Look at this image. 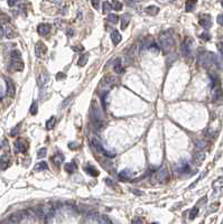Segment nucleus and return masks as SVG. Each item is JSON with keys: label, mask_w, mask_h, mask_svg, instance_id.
Instances as JSON below:
<instances>
[{"label": "nucleus", "mask_w": 223, "mask_h": 224, "mask_svg": "<svg viewBox=\"0 0 223 224\" xmlns=\"http://www.w3.org/2000/svg\"><path fill=\"white\" fill-rule=\"evenodd\" d=\"M48 169V165H47L46 161H40L37 165L34 167V170L35 172H43V170H47Z\"/></svg>", "instance_id": "obj_30"}, {"label": "nucleus", "mask_w": 223, "mask_h": 224, "mask_svg": "<svg viewBox=\"0 0 223 224\" xmlns=\"http://www.w3.org/2000/svg\"><path fill=\"white\" fill-rule=\"evenodd\" d=\"M113 71L118 74H121L123 73V67H122V64H121V59L120 58H117L114 61V64H113Z\"/></svg>", "instance_id": "obj_23"}, {"label": "nucleus", "mask_w": 223, "mask_h": 224, "mask_svg": "<svg viewBox=\"0 0 223 224\" xmlns=\"http://www.w3.org/2000/svg\"><path fill=\"white\" fill-rule=\"evenodd\" d=\"M200 25L202 26V27L205 29V30H208V29H210L212 26V19H211V16L210 15H208V14H204V15H201L200 17Z\"/></svg>", "instance_id": "obj_9"}, {"label": "nucleus", "mask_w": 223, "mask_h": 224, "mask_svg": "<svg viewBox=\"0 0 223 224\" xmlns=\"http://www.w3.org/2000/svg\"><path fill=\"white\" fill-rule=\"evenodd\" d=\"M92 146H93V148L97 150L98 153H102V151L104 150V147L102 146V144L99 141V139H97V138H93V139H92Z\"/></svg>", "instance_id": "obj_24"}, {"label": "nucleus", "mask_w": 223, "mask_h": 224, "mask_svg": "<svg viewBox=\"0 0 223 224\" xmlns=\"http://www.w3.org/2000/svg\"><path fill=\"white\" fill-rule=\"evenodd\" d=\"M221 5H222V7H223V0H222V1H221Z\"/></svg>", "instance_id": "obj_60"}, {"label": "nucleus", "mask_w": 223, "mask_h": 224, "mask_svg": "<svg viewBox=\"0 0 223 224\" xmlns=\"http://www.w3.org/2000/svg\"><path fill=\"white\" fill-rule=\"evenodd\" d=\"M213 63L215 64L218 68L223 71V56L220 54H213Z\"/></svg>", "instance_id": "obj_16"}, {"label": "nucleus", "mask_w": 223, "mask_h": 224, "mask_svg": "<svg viewBox=\"0 0 223 224\" xmlns=\"http://www.w3.org/2000/svg\"><path fill=\"white\" fill-rule=\"evenodd\" d=\"M9 20H10V18H9L6 14H1V15H0V25L7 24V23H9Z\"/></svg>", "instance_id": "obj_40"}, {"label": "nucleus", "mask_w": 223, "mask_h": 224, "mask_svg": "<svg viewBox=\"0 0 223 224\" xmlns=\"http://www.w3.org/2000/svg\"><path fill=\"white\" fill-rule=\"evenodd\" d=\"M49 83V74L47 71H43L38 76V85L40 87H45Z\"/></svg>", "instance_id": "obj_11"}, {"label": "nucleus", "mask_w": 223, "mask_h": 224, "mask_svg": "<svg viewBox=\"0 0 223 224\" xmlns=\"http://www.w3.org/2000/svg\"><path fill=\"white\" fill-rule=\"evenodd\" d=\"M190 169H191L190 164L187 162V160H184V159L180 160L176 165V173L178 174V175H183V174L188 173Z\"/></svg>", "instance_id": "obj_8"}, {"label": "nucleus", "mask_w": 223, "mask_h": 224, "mask_svg": "<svg viewBox=\"0 0 223 224\" xmlns=\"http://www.w3.org/2000/svg\"><path fill=\"white\" fill-rule=\"evenodd\" d=\"M121 39H122V36L120 35V33L118 32V30H113V32L111 33V40H112L113 45H118V44L121 42Z\"/></svg>", "instance_id": "obj_21"}, {"label": "nucleus", "mask_w": 223, "mask_h": 224, "mask_svg": "<svg viewBox=\"0 0 223 224\" xmlns=\"http://www.w3.org/2000/svg\"><path fill=\"white\" fill-rule=\"evenodd\" d=\"M46 153H47L46 148H42V149L38 150V153H37V157H38V158L45 157V156H46Z\"/></svg>", "instance_id": "obj_43"}, {"label": "nucleus", "mask_w": 223, "mask_h": 224, "mask_svg": "<svg viewBox=\"0 0 223 224\" xmlns=\"http://www.w3.org/2000/svg\"><path fill=\"white\" fill-rule=\"evenodd\" d=\"M88 217L90 219L91 222H98L99 213L97 212V211H91V212H89V214H88Z\"/></svg>", "instance_id": "obj_33"}, {"label": "nucleus", "mask_w": 223, "mask_h": 224, "mask_svg": "<svg viewBox=\"0 0 223 224\" xmlns=\"http://www.w3.org/2000/svg\"><path fill=\"white\" fill-rule=\"evenodd\" d=\"M52 161L55 166H59L62 165V162H64V156H63L62 153H56L52 157Z\"/></svg>", "instance_id": "obj_17"}, {"label": "nucleus", "mask_w": 223, "mask_h": 224, "mask_svg": "<svg viewBox=\"0 0 223 224\" xmlns=\"http://www.w3.org/2000/svg\"><path fill=\"white\" fill-rule=\"evenodd\" d=\"M205 159V153H202L201 150H199L197 153L194 155V157H193V161H194V164L195 165H201L202 162H203V160Z\"/></svg>", "instance_id": "obj_15"}, {"label": "nucleus", "mask_w": 223, "mask_h": 224, "mask_svg": "<svg viewBox=\"0 0 223 224\" xmlns=\"http://www.w3.org/2000/svg\"><path fill=\"white\" fill-rule=\"evenodd\" d=\"M168 169H167L166 166H161V168L158 169V172H157V181H161V183H165V181H168Z\"/></svg>", "instance_id": "obj_7"}, {"label": "nucleus", "mask_w": 223, "mask_h": 224, "mask_svg": "<svg viewBox=\"0 0 223 224\" xmlns=\"http://www.w3.org/2000/svg\"><path fill=\"white\" fill-rule=\"evenodd\" d=\"M91 2H92L93 8L99 9V6H100V0H91Z\"/></svg>", "instance_id": "obj_48"}, {"label": "nucleus", "mask_w": 223, "mask_h": 224, "mask_svg": "<svg viewBox=\"0 0 223 224\" xmlns=\"http://www.w3.org/2000/svg\"><path fill=\"white\" fill-rule=\"evenodd\" d=\"M213 63V53L210 52H204L199 56V64L201 66H203L204 68H209L211 66V64Z\"/></svg>", "instance_id": "obj_4"}, {"label": "nucleus", "mask_w": 223, "mask_h": 224, "mask_svg": "<svg viewBox=\"0 0 223 224\" xmlns=\"http://www.w3.org/2000/svg\"><path fill=\"white\" fill-rule=\"evenodd\" d=\"M55 26L57 28H64V23H63L62 19H55Z\"/></svg>", "instance_id": "obj_45"}, {"label": "nucleus", "mask_w": 223, "mask_h": 224, "mask_svg": "<svg viewBox=\"0 0 223 224\" xmlns=\"http://www.w3.org/2000/svg\"><path fill=\"white\" fill-rule=\"evenodd\" d=\"M65 172L66 173H68V174H73V173H75L76 172V169H78V166H76V164L75 162H67L66 165H65Z\"/></svg>", "instance_id": "obj_26"}, {"label": "nucleus", "mask_w": 223, "mask_h": 224, "mask_svg": "<svg viewBox=\"0 0 223 224\" xmlns=\"http://www.w3.org/2000/svg\"><path fill=\"white\" fill-rule=\"evenodd\" d=\"M78 147V144H76V142H70V144H68V148L72 150L76 149Z\"/></svg>", "instance_id": "obj_50"}, {"label": "nucleus", "mask_w": 223, "mask_h": 224, "mask_svg": "<svg viewBox=\"0 0 223 224\" xmlns=\"http://www.w3.org/2000/svg\"><path fill=\"white\" fill-rule=\"evenodd\" d=\"M199 206H194V207L191 210V212H190V220H194L196 216H197V214H199Z\"/></svg>", "instance_id": "obj_37"}, {"label": "nucleus", "mask_w": 223, "mask_h": 224, "mask_svg": "<svg viewBox=\"0 0 223 224\" xmlns=\"http://www.w3.org/2000/svg\"><path fill=\"white\" fill-rule=\"evenodd\" d=\"M216 21H218V24H219V25L223 26V15H219V16H218V19H216Z\"/></svg>", "instance_id": "obj_52"}, {"label": "nucleus", "mask_w": 223, "mask_h": 224, "mask_svg": "<svg viewBox=\"0 0 223 224\" xmlns=\"http://www.w3.org/2000/svg\"><path fill=\"white\" fill-rule=\"evenodd\" d=\"M65 77H66V75L64 74L63 72H59V73L56 74V80H64Z\"/></svg>", "instance_id": "obj_49"}, {"label": "nucleus", "mask_w": 223, "mask_h": 224, "mask_svg": "<svg viewBox=\"0 0 223 224\" xmlns=\"http://www.w3.org/2000/svg\"><path fill=\"white\" fill-rule=\"evenodd\" d=\"M132 192L135 193L136 195H142V194H144L142 192H139V191H136V189H132Z\"/></svg>", "instance_id": "obj_57"}, {"label": "nucleus", "mask_w": 223, "mask_h": 224, "mask_svg": "<svg viewBox=\"0 0 223 224\" xmlns=\"http://www.w3.org/2000/svg\"><path fill=\"white\" fill-rule=\"evenodd\" d=\"M98 222L101 224H112V221L109 219V216L107 215H99Z\"/></svg>", "instance_id": "obj_31"}, {"label": "nucleus", "mask_w": 223, "mask_h": 224, "mask_svg": "<svg viewBox=\"0 0 223 224\" xmlns=\"http://www.w3.org/2000/svg\"><path fill=\"white\" fill-rule=\"evenodd\" d=\"M148 51L149 52H153V53H159V47L157 46L156 45V43L154 42L150 46H149V48H148Z\"/></svg>", "instance_id": "obj_42"}, {"label": "nucleus", "mask_w": 223, "mask_h": 224, "mask_svg": "<svg viewBox=\"0 0 223 224\" xmlns=\"http://www.w3.org/2000/svg\"><path fill=\"white\" fill-rule=\"evenodd\" d=\"M18 130H19V126L15 127V128H14V129L10 131V136H11V137H15V136H17V134H18Z\"/></svg>", "instance_id": "obj_46"}, {"label": "nucleus", "mask_w": 223, "mask_h": 224, "mask_svg": "<svg viewBox=\"0 0 223 224\" xmlns=\"http://www.w3.org/2000/svg\"><path fill=\"white\" fill-rule=\"evenodd\" d=\"M110 10H112V5L110 4L109 1H104L103 5H102V11H103V14H107Z\"/></svg>", "instance_id": "obj_35"}, {"label": "nucleus", "mask_w": 223, "mask_h": 224, "mask_svg": "<svg viewBox=\"0 0 223 224\" xmlns=\"http://www.w3.org/2000/svg\"><path fill=\"white\" fill-rule=\"evenodd\" d=\"M111 5H112V8H113L114 10H117V11H120L122 9V4L120 1H118V0H113Z\"/></svg>", "instance_id": "obj_38"}, {"label": "nucleus", "mask_w": 223, "mask_h": 224, "mask_svg": "<svg viewBox=\"0 0 223 224\" xmlns=\"http://www.w3.org/2000/svg\"><path fill=\"white\" fill-rule=\"evenodd\" d=\"M193 45H194V42H193L192 38L187 37L186 39L183 42L182 44V54L184 56H191L192 55V52H193Z\"/></svg>", "instance_id": "obj_5"}, {"label": "nucleus", "mask_w": 223, "mask_h": 224, "mask_svg": "<svg viewBox=\"0 0 223 224\" xmlns=\"http://www.w3.org/2000/svg\"><path fill=\"white\" fill-rule=\"evenodd\" d=\"M117 81L118 80L116 77H113V76H107V77H104L101 81V83H100V85L98 87V94L100 96L107 95L110 92V90L117 84Z\"/></svg>", "instance_id": "obj_1"}, {"label": "nucleus", "mask_w": 223, "mask_h": 224, "mask_svg": "<svg viewBox=\"0 0 223 224\" xmlns=\"http://www.w3.org/2000/svg\"><path fill=\"white\" fill-rule=\"evenodd\" d=\"M131 176H132V172L130 169H125V170L120 172V174H119V177L121 179H123V181H129Z\"/></svg>", "instance_id": "obj_25"}, {"label": "nucleus", "mask_w": 223, "mask_h": 224, "mask_svg": "<svg viewBox=\"0 0 223 224\" xmlns=\"http://www.w3.org/2000/svg\"><path fill=\"white\" fill-rule=\"evenodd\" d=\"M47 52L46 45L43 42H38L35 46V54L37 57H44Z\"/></svg>", "instance_id": "obj_10"}, {"label": "nucleus", "mask_w": 223, "mask_h": 224, "mask_svg": "<svg viewBox=\"0 0 223 224\" xmlns=\"http://www.w3.org/2000/svg\"><path fill=\"white\" fill-rule=\"evenodd\" d=\"M104 181H106L107 185H109V186H111V187L116 186V183H114L112 179H110V178H106V179H104Z\"/></svg>", "instance_id": "obj_47"}, {"label": "nucleus", "mask_w": 223, "mask_h": 224, "mask_svg": "<svg viewBox=\"0 0 223 224\" xmlns=\"http://www.w3.org/2000/svg\"><path fill=\"white\" fill-rule=\"evenodd\" d=\"M17 2H18V0H8V5L10 7H14L15 5H17Z\"/></svg>", "instance_id": "obj_54"}, {"label": "nucleus", "mask_w": 223, "mask_h": 224, "mask_svg": "<svg viewBox=\"0 0 223 224\" xmlns=\"http://www.w3.org/2000/svg\"><path fill=\"white\" fill-rule=\"evenodd\" d=\"M37 111H38V104H37L36 101H34L30 106V113L33 114V115H36V114H37Z\"/></svg>", "instance_id": "obj_41"}, {"label": "nucleus", "mask_w": 223, "mask_h": 224, "mask_svg": "<svg viewBox=\"0 0 223 224\" xmlns=\"http://www.w3.org/2000/svg\"><path fill=\"white\" fill-rule=\"evenodd\" d=\"M11 61H10V67L11 70L14 71H17V72H20L24 70V62L21 59V53L19 51H15L11 52Z\"/></svg>", "instance_id": "obj_3"}, {"label": "nucleus", "mask_w": 223, "mask_h": 224, "mask_svg": "<svg viewBox=\"0 0 223 224\" xmlns=\"http://www.w3.org/2000/svg\"><path fill=\"white\" fill-rule=\"evenodd\" d=\"M132 222L133 223H142V221L141 220H133Z\"/></svg>", "instance_id": "obj_58"}, {"label": "nucleus", "mask_w": 223, "mask_h": 224, "mask_svg": "<svg viewBox=\"0 0 223 224\" xmlns=\"http://www.w3.org/2000/svg\"><path fill=\"white\" fill-rule=\"evenodd\" d=\"M84 170H85L86 174H89L90 176H93V177L99 176V174H100V172H99L98 169L95 168L94 166H92V165L85 166V167H84Z\"/></svg>", "instance_id": "obj_18"}, {"label": "nucleus", "mask_w": 223, "mask_h": 224, "mask_svg": "<svg viewBox=\"0 0 223 224\" xmlns=\"http://www.w3.org/2000/svg\"><path fill=\"white\" fill-rule=\"evenodd\" d=\"M88 59H89V54H82V55L80 56V58H78V64L80 66H84L86 64V62H88Z\"/></svg>", "instance_id": "obj_32"}, {"label": "nucleus", "mask_w": 223, "mask_h": 224, "mask_svg": "<svg viewBox=\"0 0 223 224\" xmlns=\"http://www.w3.org/2000/svg\"><path fill=\"white\" fill-rule=\"evenodd\" d=\"M55 123H56V118H55L54 115L53 117H51V119H48L46 122V129L47 130H51L54 128Z\"/></svg>", "instance_id": "obj_34"}, {"label": "nucleus", "mask_w": 223, "mask_h": 224, "mask_svg": "<svg viewBox=\"0 0 223 224\" xmlns=\"http://www.w3.org/2000/svg\"><path fill=\"white\" fill-rule=\"evenodd\" d=\"M200 37H201V39H203V40H210L211 39V35L209 34V33H203V34H201L200 35Z\"/></svg>", "instance_id": "obj_44"}, {"label": "nucleus", "mask_w": 223, "mask_h": 224, "mask_svg": "<svg viewBox=\"0 0 223 224\" xmlns=\"http://www.w3.org/2000/svg\"><path fill=\"white\" fill-rule=\"evenodd\" d=\"M4 34H5V36L7 37L8 39L15 38V36H16L15 30H14V29H12V27H10V26H6V27L4 28Z\"/></svg>", "instance_id": "obj_22"}, {"label": "nucleus", "mask_w": 223, "mask_h": 224, "mask_svg": "<svg viewBox=\"0 0 223 224\" xmlns=\"http://www.w3.org/2000/svg\"><path fill=\"white\" fill-rule=\"evenodd\" d=\"M66 34H67V36H68V37H72V36L74 35V29H73V28H68V29H67V32H66Z\"/></svg>", "instance_id": "obj_53"}, {"label": "nucleus", "mask_w": 223, "mask_h": 224, "mask_svg": "<svg viewBox=\"0 0 223 224\" xmlns=\"http://www.w3.org/2000/svg\"><path fill=\"white\" fill-rule=\"evenodd\" d=\"M72 49H73V51H75V52H82L83 49H84V47H83V46H81V45H78V47H76V46H72Z\"/></svg>", "instance_id": "obj_51"}, {"label": "nucleus", "mask_w": 223, "mask_h": 224, "mask_svg": "<svg viewBox=\"0 0 223 224\" xmlns=\"http://www.w3.org/2000/svg\"><path fill=\"white\" fill-rule=\"evenodd\" d=\"M218 48H219V51L221 52V55L223 56V44L222 43L218 44Z\"/></svg>", "instance_id": "obj_55"}, {"label": "nucleus", "mask_w": 223, "mask_h": 224, "mask_svg": "<svg viewBox=\"0 0 223 224\" xmlns=\"http://www.w3.org/2000/svg\"><path fill=\"white\" fill-rule=\"evenodd\" d=\"M196 2L197 0H186V4H185V10L186 11H192L194 10L196 6Z\"/></svg>", "instance_id": "obj_28"}, {"label": "nucleus", "mask_w": 223, "mask_h": 224, "mask_svg": "<svg viewBox=\"0 0 223 224\" xmlns=\"http://www.w3.org/2000/svg\"><path fill=\"white\" fill-rule=\"evenodd\" d=\"M6 83H7V95L8 96H14L15 95V84L9 77H6Z\"/></svg>", "instance_id": "obj_14"}, {"label": "nucleus", "mask_w": 223, "mask_h": 224, "mask_svg": "<svg viewBox=\"0 0 223 224\" xmlns=\"http://www.w3.org/2000/svg\"><path fill=\"white\" fill-rule=\"evenodd\" d=\"M51 25L49 24H40L37 27V32L40 36H47L51 33Z\"/></svg>", "instance_id": "obj_13"}, {"label": "nucleus", "mask_w": 223, "mask_h": 224, "mask_svg": "<svg viewBox=\"0 0 223 224\" xmlns=\"http://www.w3.org/2000/svg\"><path fill=\"white\" fill-rule=\"evenodd\" d=\"M10 165V158L8 155H4L1 159H0V168L1 169H7Z\"/></svg>", "instance_id": "obj_20"}, {"label": "nucleus", "mask_w": 223, "mask_h": 224, "mask_svg": "<svg viewBox=\"0 0 223 224\" xmlns=\"http://www.w3.org/2000/svg\"><path fill=\"white\" fill-rule=\"evenodd\" d=\"M212 187L214 188V191H219V189H221L223 187V176L219 177L216 181H213V184H212Z\"/></svg>", "instance_id": "obj_29"}, {"label": "nucleus", "mask_w": 223, "mask_h": 224, "mask_svg": "<svg viewBox=\"0 0 223 224\" xmlns=\"http://www.w3.org/2000/svg\"><path fill=\"white\" fill-rule=\"evenodd\" d=\"M15 149H16V151H18V153H26L28 149L27 142L25 141L24 139H18V140L15 142Z\"/></svg>", "instance_id": "obj_12"}, {"label": "nucleus", "mask_w": 223, "mask_h": 224, "mask_svg": "<svg viewBox=\"0 0 223 224\" xmlns=\"http://www.w3.org/2000/svg\"><path fill=\"white\" fill-rule=\"evenodd\" d=\"M159 42H161V47L165 53H168L172 51V48L174 47V37L172 35V32H163L159 35Z\"/></svg>", "instance_id": "obj_2"}, {"label": "nucleus", "mask_w": 223, "mask_h": 224, "mask_svg": "<svg viewBox=\"0 0 223 224\" xmlns=\"http://www.w3.org/2000/svg\"><path fill=\"white\" fill-rule=\"evenodd\" d=\"M2 34H4V30H2V28L0 27V37L2 36Z\"/></svg>", "instance_id": "obj_59"}, {"label": "nucleus", "mask_w": 223, "mask_h": 224, "mask_svg": "<svg viewBox=\"0 0 223 224\" xmlns=\"http://www.w3.org/2000/svg\"><path fill=\"white\" fill-rule=\"evenodd\" d=\"M206 141H203V140H199V141H196V149L197 150H203L204 148H206Z\"/></svg>", "instance_id": "obj_39"}, {"label": "nucleus", "mask_w": 223, "mask_h": 224, "mask_svg": "<svg viewBox=\"0 0 223 224\" xmlns=\"http://www.w3.org/2000/svg\"><path fill=\"white\" fill-rule=\"evenodd\" d=\"M139 1H140V0H128V5H129V6H130V5L132 6L133 4H136V2H139Z\"/></svg>", "instance_id": "obj_56"}, {"label": "nucleus", "mask_w": 223, "mask_h": 224, "mask_svg": "<svg viewBox=\"0 0 223 224\" xmlns=\"http://www.w3.org/2000/svg\"><path fill=\"white\" fill-rule=\"evenodd\" d=\"M145 10L148 15H150V16H156L161 9H159V7H157V6H149V7H147Z\"/></svg>", "instance_id": "obj_27"}, {"label": "nucleus", "mask_w": 223, "mask_h": 224, "mask_svg": "<svg viewBox=\"0 0 223 224\" xmlns=\"http://www.w3.org/2000/svg\"><path fill=\"white\" fill-rule=\"evenodd\" d=\"M222 87H221V84L218 82L214 85H212V99H213L214 102H220L222 100Z\"/></svg>", "instance_id": "obj_6"}, {"label": "nucleus", "mask_w": 223, "mask_h": 224, "mask_svg": "<svg viewBox=\"0 0 223 224\" xmlns=\"http://www.w3.org/2000/svg\"><path fill=\"white\" fill-rule=\"evenodd\" d=\"M108 21L109 23H111V24H113V25H116L118 23V20H119V17L116 15V14H110L109 16H108Z\"/></svg>", "instance_id": "obj_36"}, {"label": "nucleus", "mask_w": 223, "mask_h": 224, "mask_svg": "<svg viewBox=\"0 0 223 224\" xmlns=\"http://www.w3.org/2000/svg\"><path fill=\"white\" fill-rule=\"evenodd\" d=\"M130 20H131V16L129 14H123L121 17V29L125 30L126 28L128 27V25L130 24Z\"/></svg>", "instance_id": "obj_19"}]
</instances>
